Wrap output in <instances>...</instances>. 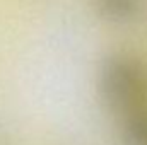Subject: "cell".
<instances>
[{"label": "cell", "instance_id": "3957f363", "mask_svg": "<svg viewBox=\"0 0 147 145\" xmlns=\"http://www.w3.org/2000/svg\"><path fill=\"white\" fill-rule=\"evenodd\" d=\"M123 145H147V109H139L125 119L121 130Z\"/></svg>", "mask_w": 147, "mask_h": 145}, {"label": "cell", "instance_id": "6da1fadb", "mask_svg": "<svg viewBox=\"0 0 147 145\" xmlns=\"http://www.w3.org/2000/svg\"><path fill=\"white\" fill-rule=\"evenodd\" d=\"M98 92L106 108L132 114L147 101V65L137 55L115 51L98 67Z\"/></svg>", "mask_w": 147, "mask_h": 145}, {"label": "cell", "instance_id": "7a4b0ae2", "mask_svg": "<svg viewBox=\"0 0 147 145\" xmlns=\"http://www.w3.org/2000/svg\"><path fill=\"white\" fill-rule=\"evenodd\" d=\"M94 14L111 26H130L146 12L147 0H91Z\"/></svg>", "mask_w": 147, "mask_h": 145}]
</instances>
